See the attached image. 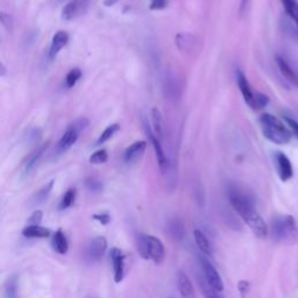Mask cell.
<instances>
[{
    "mask_svg": "<svg viewBox=\"0 0 298 298\" xmlns=\"http://www.w3.org/2000/svg\"><path fill=\"white\" fill-rule=\"evenodd\" d=\"M227 195L233 210L248 225L252 232L260 239L267 237L269 234V227L256 211L254 197L234 184L229 185Z\"/></svg>",
    "mask_w": 298,
    "mask_h": 298,
    "instance_id": "6da1fadb",
    "label": "cell"
},
{
    "mask_svg": "<svg viewBox=\"0 0 298 298\" xmlns=\"http://www.w3.org/2000/svg\"><path fill=\"white\" fill-rule=\"evenodd\" d=\"M259 124L264 138L274 144L283 146L291 141L292 132L277 116L271 113H264L259 118Z\"/></svg>",
    "mask_w": 298,
    "mask_h": 298,
    "instance_id": "7a4b0ae2",
    "label": "cell"
},
{
    "mask_svg": "<svg viewBox=\"0 0 298 298\" xmlns=\"http://www.w3.org/2000/svg\"><path fill=\"white\" fill-rule=\"evenodd\" d=\"M269 233L275 243H296L298 241V225L296 219L290 215L274 217Z\"/></svg>",
    "mask_w": 298,
    "mask_h": 298,
    "instance_id": "3957f363",
    "label": "cell"
},
{
    "mask_svg": "<svg viewBox=\"0 0 298 298\" xmlns=\"http://www.w3.org/2000/svg\"><path fill=\"white\" fill-rule=\"evenodd\" d=\"M200 265H202L203 271V277L204 280L206 281V283L210 285V287L215 290L217 292H221L224 290V283L223 280L219 275L218 271H217L215 265H213L208 259L204 256L199 257Z\"/></svg>",
    "mask_w": 298,
    "mask_h": 298,
    "instance_id": "277c9868",
    "label": "cell"
},
{
    "mask_svg": "<svg viewBox=\"0 0 298 298\" xmlns=\"http://www.w3.org/2000/svg\"><path fill=\"white\" fill-rule=\"evenodd\" d=\"M144 128H146V133H147V136L149 141H151L153 148H154L155 151V154H156V159H158V163H159V168L162 174H166L168 171V168H169V161L167 158V154L166 152H164V149L162 147V144H161V141L156 138L155 133L153 132V130L149 126L148 124L144 125Z\"/></svg>",
    "mask_w": 298,
    "mask_h": 298,
    "instance_id": "5b68a950",
    "label": "cell"
},
{
    "mask_svg": "<svg viewBox=\"0 0 298 298\" xmlns=\"http://www.w3.org/2000/svg\"><path fill=\"white\" fill-rule=\"evenodd\" d=\"M147 259L156 264L162 263L166 259V248L159 237L147 235Z\"/></svg>",
    "mask_w": 298,
    "mask_h": 298,
    "instance_id": "8992f818",
    "label": "cell"
},
{
    "mask_svg": "<svg viewBox=\"0 0 298 298\" xmlns=\"http://www.w3.org/2000/svg\"><path fill=\"white\" fill-rule=\"evenodd\" d=\"M274 160H275L277 174H279V177L282 182H288L289 180H291L293 176V168L288 156L285 155L284 153L277 152L275 153Z\"/></svg>",
    "mask_w": 298,
    "mask_h": 298,
    "instance_id": "52a82bcc",
    "label": "cell"
},
{
    "mask_svg": "<svg viewBox=\"0 0 298 298\" xmlns=\"http://www.w3.org/2000/svg\"><path fill=\"white\" fill-rule=\"evenodd\" d=\"M107 249V241L104 236H97L91 241L90 245L86 249V257L87 260L92 262H98L103 259Z\"/></svg>",
    "mask_w": 298,
    "mask_h": 298,
    "instance_id": "ba28073f",
    "label": "cell"
},
{
    "mask_svg": "<svg viewBox=\"0 0 298 298\" xmlns=\"http://www.w3.org/2000/svg\"><path fill=\"white\" fill-rule=\"evenodd\" d=\"M110 257L112 260V267H113L114 282L120 283L125 277V259H126V255L124 254L122 249L112 248Z\"/></svg>",
    "mask_w": 298,
    "mask_h": 298,
    "instance_id": "9c48e42d",
    "label": "cell"
},
{
    "mask_svg": "<svg viewBox=\"0 0 298 298\" xmlns=\"http://www.w3.org/2000/svg\"><path fill=\"white\" fill-rule=\"evenodd\" d=\"M275 62L276 66L279 68L281 75L288 80L289 83H291L292 85L298 86V72L293 69L287 59L282 57L280 55L275 56Z\"/></svg>",
    "mask_w": 298,
    "mask_h": 298,
    "instance_id": "30bf717a",
    "label": "cell"
},
{
    "mask_svg": "<svg viewBox=\"0 0 298 298\" xmlns=\"http://www.w3.org/2000/svg\"><path fill=\"white\" fill-rule=\"evenodd\" d=\"M147 149L146 141H136V142L132 143L130 147H127L124 154V160L126 163H134L142 158L144 152Z\"/></svg>",
    "mask_w": 298,
    "mask_h": 298,
    "instance_id": "8fae6325",
    "label": "cell"
},
{
    "mask_svg": "<svg viewBox=\"0 0 298 298\" xmlns=\"http://www.w3.org/2000/svg\"><path fill=\"white\" fill-rule=\"evenodd\" d=\"M177 288L181 293L182 298H196V291L195 288L191 283L189 276L184 272L177 273Z\"/></svg>",
    "mask_w": 298,
    "mask_h": 298,
    "instance_id": "7c38bea8",
    "label": "cell"
},
{
    "mask_svg": "<svg viewBox=\"0 0 298 298\" xmlns=\"http://www.w3.org/2000/svg\"><path fill=\"white\" fill-rule=\"evenodd\" d=\"M236 83H237V86H239L240 88L241 95H243L244 97L245 103L247 104L248 106H251L255 92L253 91V88L251 86V84H249L247 77H246V75L240 69H237L236 71Z\"/></svg>",
    "mask_w": 298,
    "mask_h": 298,
    "instance_id": "4fadbf2b",
    "label": "cell"
},
{
    "mask_svg": "<svg viewBox=\"0 0 298 298\" xmlns=\"http://www.w3.org/2000/svg\"><path fill=\"white\" fill-rule=\"evenodd\" d=\"M78 136H79V133L77 131H75L74 128L68 127L57 144V149H56V151H57L58 154L64 153L74 146V144L77 142Z\"/></svg>",
    "mask_w": 298,
    "mask_h": 298,
    "instance_id": "5bb4252c",
    "label": "cell"
},
{
    "mask_svg": "<svg viewBox=\"0 0 298 298\" xmlns=\"http://www.w3.org/2000/svg\"><path fill=\"white\" fill-rule=\"evenodd\" d=\"M51 247L58 254H67L69 251V243L62 229H57L51 237Z\"/></svg>",
    "mask_w": 298,
    "mask_h": 298,
    "instance_id": "9a60e30c",
    "label": "cell"
},
{
    "mask_svg": "<svg viewBox=\"0 0 298 298\" xmlns=\"http://www.w3.org/2000/svg\"><path fill=\"white\" fill-rule=\"evenodd\" d=\"M68 41H69V35H68L67 32L58 31L57 33L53 36V40H51V46L49 51L50 57H55V56L67 46Z\"/></svg>",
    "mask_w": 298,
    "mask_h": 298,
    "instance_id": "2e32d148",
    "label": "cell"
},
{
    "mask_svg": "<svg viewBox=\"0 0 298 298\" xmlns=\"http://www.w3.org/2000/svg\"><path fill=\"white\" fill-rule=\"evenodd\" d=\"M50 234V229L41 225H28L22 231V235L28 239H46V237H49Z\"/></svg>",
    "mask_w": 298,
    "mask_h": 298,
    "instance_id": "e0dca14e",
    "label": "cell"
},
{
    "mask_svg": "<svg viewBox=\"0 0 298 298\" xmlns=\"http://www.w3.org/2000/svg\"><path fill=\"white\" fill-rule=\"evenodd\" d=\"M168 233L176 241H182L185 236V227L182 221L177 218L171 219L168 223Z\"/></svg>",
    "mask_w": 298,
    "mask_h": 298,
    "instance_id": "ac0fdd59",
    "label": "cell"
},
{
    "mask_svg": "<svg viewBox=\"0 0 298 298\" xmlns=\"http://www.w3.org/2000/svg\"><path fill=\"white\" fill-rule=\"evenodd\" d=\"M47 148H48V142L41 144V146L36 148L32 154L28 155V158L25 162V171L27 172V174H29V171L33 170L34 167L36 166V163L39 162V160L42 158V155L44 154V152H46Z\"/></svg>",
    "mask_w": 298,
    "mask_h": 298,
    "instance_id": "d6986e66",
    "label": "cell"
},
{
    "mask_svg": "<svg viewBox=\"0 0 298 298\" xmlns=\"http://www.w3.org/2000/svg\"><path fill=\"white\" fill-rule=\"evenodd\" d=\"M193 236H195L196 245L199 251L207 256L212 255V247L206 235H205L202 231H199V229H195V232H193Z\"/></svg>",
    "mask_w": 298,
    "mask_h": 298,
    "instance_id": "ffe728a7",
    "label": "cell"
},
{
    "mask_svg": "<svg viewBox=\"0 0 298 298\" xmlns=\"http://www.w3.org/2000/svg\"><path fill=\"white\" fill-rule=\"evenodd\" d=\"M53 187H54V181H50L49 183L40 189L38 192H35L34 196L32 197L31 199L32 206H38V205L42 204L44 200L48 198V196L50 195L51 190H53Z\"/></svg>",
    "mask_w": 298,
    "mask_h": 298,
    "instance_id": "44dd1931",
    "label": "cell"
},
{
    "mask_svg": "<svg viewBox=\"0 0 298 298\" xmlns=\"http://www.w3.org/2000/svg\"><path fill=\"white\" fill-rule=\"evenodd\" d=\"M4 297L5 298H20L19 297V280L17 275L11 276L7 280L4 290Z\"/></svg>",
    "mask_w": 298,
    "mask_h": 298,
    "instance_id": "7402d4cb",
    "label": "cell"
},
{
    "mask_svg": "<svg viewBox=\"0 0 298 298\" xmlns=\"http://www.w3.org/2000/svg\"><path fill=\"white\" fill-rule=\"evenodd\" d=\"M289 18L295 22L298 31V2L297 0H281Z\"/></svg>",
    "mask_w": 298,
    "mask_h": 298,
    "instance_id": "603a6c76",
    "label": "cell"
},
{
    "mask_svg": "<svg viewBox=\"0 0 298 298\" xmlns=\"http://www.w3.org/2000/svg\"><path fill=\"white\" fill-rule=\"evenodd\" d=\"M152 120H153V132L155 133L156 138L160 141L163 136V122L162 116H161L160 111L158 108H153L152 110Z\"/></svg>",
    "mask_w": 298,
    "mask_h": 298,
    "instance_id": "cb8c5ba5",
    "label": "cell"
},
{
    "mask_svg": "<svg viewBox=\"0 0 298 298\" xmlns=\"http://www.w3.org/2000/svg\"><path fill=\"white\" fill-rule=\"evenodd\" d=\"M84 5L83 3H80L79 0H74L69 4H67L62 10V18L64 20H70L78 13L80 6Z\"/></svg>",
    "mask_w": 298,
    "mask_h": 298,
    "instance_id": "d4e9b609",
    "label": "cell"
},
{
    "mask_svg": "<svg viewBox=\"0 0 298 298\" xmlns=\"http://www.w3.org/2000/svg\"><path fill=\"white\" fill-rule=\"evenodd\" d=\"M76 195H77V190H76L75 188L68 189V191L64 193L62 199H61V203H59V205H58L59 210L63 211V210H67V208L71 207L72 204H74L75 200H76Z\"/></svg>",
    "mask_w": 298,
    "mask_h": 298,
    "instance_id": "484cf974",
    "label": "cell"
},
{
    "mask_svg": "<svg viewBox=\"0 0 298 298\" xmlns=\"http://www.w3.org/2000/svg\"><path fill=\"white\" fill-rule=\"evenodd\" d=\"M193 36L190 34H178L176 38V44L180 48V50L190 51L192 49Z\"/></svg>",
    "mask_w": 298,
    "mask_h": 298,
    "instance_id": "4316f807",
    "label": "cell"
},
{
    "mask_svg": "<svg viewBox=\"0 0 298 298\" xmlns=\"http://www.w3.org/2000/svg\"><path fill=\"white\" fill-rule=\"evenodd\" d=\"M268 103H269L268 96L261 94V92H255L254 98H253V102L249 107L253 108L254 111H259V110H262L263 107L267 106Z\"/></svg>",
    "mask_w": 298,
    "mask_h": 298,
    "instance_id": "83f0119b",
    "label": "cell"
},
{
    "mask_svg": "<svg viewBox=\"0 0 298 298\" xmlns=\"http://www.w3.org/2000/svg\"><path fill=\"white\" fill-rule=\"evenodd\" d=\"M197 281H198V284L200 289H202V292L205 298H223L219 295V292L215 291V290L206 283V281L204 280L203 276H198Z\"/></svg>",
    "mask_w": 298,
    "mask_h": 298,
    "instance_id": "f1b7e54d",
    "label": "cell"
},
{
    "mask_svg": "<svg viewBox=\"0 0 298 298\" xmlns=\"http://www.w3.org/2000/svg\"><path fill=\"white\" fill-rule=\"evenodd\" d=\"M119 130H120V126L118 124H113V125H110V126H107L105 130H104L102 134H100L98 141H97V143L98 144L105 143L106 141L110 140L116 132H119Z\"/></svg>",
    "mask_w": 298,
    "mask_h": 298,
    "instance_id": "f546056e",
    "label": "cell"
},
{
    "mask_svg": "<svg viewBox=\"0 0 298 298\" xmlns=\"http://www.w3.org/2000/svg\"><path fill=\"white\" fill-rule=\"evenodd\" d=\"M80 77H82V71H80V69H78V68H74V69H71L69 72H68L66 77L67 86L69 88L74 87L80 79Z\"/></svg>",
    "mask_w": 298,
    "mask_h": 298,
    "instance_id": "4dcf8cb0",
    "label": "cell"
},
{
    "mask_svg": "<svg viewBox=\"0 0 298 298\" xmlns=\"http://www.w3.org/2000/svg\"><path fill=\"white\" fill-rule=\"evenodd\" d=\"M84 185H85V188L91 192H100L103 190V183L100 182L99 180L94 178V177H87V178L84 181Z\"/></svg>",
    "mask_w": 298,
    "mask_h": 298,
    "instance_id": "1f68e13d",
    "label": "cell"
},
{
    "mask_svg": "<svg viewBox=\"0 0 298 298\" xmlns=\"http://www.w3.org/2000/svg\"><path fill=\"white\" fill-rule=\"evenodd\" d=\"M108 159L107 152L105 149H100V151L95 152L94 154L90 156V163L92 164H103L105 163Z\"/></svg>",
    "mask_w": 298,
    "mask_h": 298,
    "instance_id": "d6a6232c",
    "label": "cell"
},
{
    "mask_svg": "<svg viewBox=\"0 0 298 298\" xmlns=\"http://www.w3.org/2000/svg\"><path fill=\"white\" fill-rule=\"evenodd\" d=\"M136 241H138L136 245H138V251H139L140 256L144 260H148L147 259V235H143V234L138 235Z\"/></svg>",
    "mask_w": 298,
    "mask_h": 298,
    "instance_id": "836d02e7",
    "label": "cell"
},
{
    "mask_svg": "<svg viewBox=\"0 0 298 298\" xmlns=\"http://www.w3.org/2000/svg\"><path fill=\"white\" fill-rule=\"evenodd\" d=\"M0 23L9 32L13 29V17L6 12H0Z\"/></svg>",
    "mask_w": 298,
    "mask_h": 298,
    "instance_id": "e575fe53",
    "label": "cell"
},
{
    "mask_svg": "<svg viewBox=\"0 0 298 298\" xmlns=\"http://www.w3.org/2000/svg\"><path fill=\"white\" fill-rule=\"evenodd\" d=\"M87 126H88V120L86 118H78L76 119L74 123H71L69 125L70 128H74V130L77 131L78 133H80L83 130H85Z\"/></svg>",
    "mask_w": 298,
    "mask_h": 298,
    "instance_id": "d590c367",
    "label": "cell"
},
{
    "mask_svg": "<svg viewBox=\"0 0 298 298\" xmlns=\"http://www.w3.org/2000/svg\"><path fill=\"white\" fill-rule=\"evenodd\" d=\"M43 219V212L41 210H36L29 218H28V224L29 225H40Z\"/></svg>",
    "mask_w": 298,
    "mask_h": 298,
    "instance_id": "8d00e7d4",
    "label": "cell"
},
{
    "mask_svg": "<svg viewBox=\"0 0 298 298\" xmlns=\"http://www.w3.org/2000/svg\"><path fill=\"white\" fill-rule=\"evenodd\" d=\"M168 3H169V0H152L149 9H151L152 11L163 10L168 6Z\"/></svg>",
    "mask_w": 298,
    "mask_h": 298,
    "instance_id": "74e56055",
    "label": "cell"
},
{
    "mask_svg": "<svg viewBox=\"0 0 298 298\" xmlns=\"http://www.w3.org/2000/svg\"><path fill=\"white\" fill-rule=\"evenodd\" d=\"M94 219L98 221L99 224L104 225V226L111 223V216L108 213H97L94 216Z\"/></svg>",
    "mask_w": 298,
    "mask_h": 298,
    "instance_id": "f35d334b",
    "label": "cell"
},
{
    "mask_svg": "<svg viewBox=\"0 0 298 298\" xmlns=\"http://www.w3.org/2000/svg\"><path fill=\"white\" fill-rule=\"evenodd\" d=\"M284 120H285V123L288 124L290 130H291L293 132V134H295L298 138V122L297 120L289 118V116H284Z\"/></svg>",
    "mask_w": 298,
    "mask_h": 298,
    "instance_id": "ab89813d",
    "label": "cell"
},
{
    "mask_svg": "<svg viewBox=\"0 0 298 298\" xmlns=\"http://www.w3.org/2000/svg\"><path fill=\"white\" fill-rule=\"evenodd\" d=\"M28 141L29 142H36V141H39L40 139V130L38 128H31L29 132H28Z\"/></svg>",
    "mask_w": 298,
    "mask_h": 298,
    "instance_id": "60d3db41",
    "label": "cell"
},
{
    "mask_svg": "<svg viewBox=\"0 0 298 298\" xmlns=\"http://www.w3.org/2000/svg\"><path fill=\"white\" fill-rule=\"evenodd\" d=\"M247 4H248V0H241V3H240V14L245 13V10H246V7H247Z\"/></svg>",
    "mask_w": 298,
    "mask_h": 298,
    "instance_id": "b9f144b4",
    "label": "cell"
},
{
    "mask_svg": "<svg viewBox=\"0 0 298 298\" xmlns=\"http://www.w3.org/2000/svg\"><path fill=\"white\" fill-rule=\"evenodd\" d=\"M6 74V68L3 63H0V76H4Z\"/></svg>",
    "mask_w": 298,
    "mask_h": 298,
    "instance_id": "7bdbcfd3",
    "label": "cell"
},
{
    "mask_svg": "<svg viewBox=\"0 0 298 298\" xmlns=\"http://www.w3.org/2000/svg\"><path fill=\"white\" fill-rule=\"evenodd\" d=\"M116 2V0H106L105 2V5L106 6H111V5H113V4Z\"/></svg>",
    "mask_w": 298,
    "mask_h": 298,
    "instance_id": "ee69618b",
    "label": "cell"
},
{
    "mask_svg": "<svg viewBox=\"0 0 298 298\" xmlns=\"http://www.w3.org/2000/svg\"><path fill=\"white\" fill-rule=\"evenodd\" d=\"M88 2H90V0H82V3H83V4H86V3H88Z\"/></svg>",
    "mask_w": 298,
    "mask_h": 298,
    "instance_id": "f6af8a7d",
    "label": "cell"
},
{
    "mask_svg": "<svg viewBox=\"0 0 298 298\" xmlns=\"http://www.w3.org/2000/svg\"><path fill=\"white\" fill-rule=\"evenodd\" d=\"M59 2H63V0H59Z\"/></svg>",
    "mask_w": 298,
    "mask_h": 298,
    "instance_id": "bcb514c9",
    "label": "cell"
}]
</instances>
